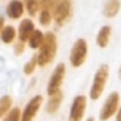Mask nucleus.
<instances>
[{"mask_svg": "<svg viewBox=\"0 0 121 121\" xmlns=\"http://www.w3.org/2000/svg\"><path fill=\"white\" fill-rule=\"evenodd\" d=\"M58 51V39L54 31H46L41 46L37 48V64L39 67L50 66Z\"/></svg>", "mask_w": 121, "mask_h": 121, "instance_id": "nucleus-1", "label": "nucleus"}, {"mask_svg": "<svg viewBox=\"0 0 121 121\" xmlns=\"http://www.w3.org/2000/svg\"><path fill=\"white\" fill-rule=\"evenodd\" d=\"M53 23L57 27H64L74 14V3L73 0H54L53 3Z\"/></svg>", "mask_w": 121, "mask_h": 121, "instance_id": "nucleus-2", "label": "nucleus"}, {"mask_svg": "<svg viewBox=\"0 0 121 121\" xmlns=\"http://www.w3.org/2000/svg\"><path fill=\"white\" fill-rule=\"evenodd\" d=\"M108 77H110V66L108 64H101L95 73H94V77H93V83H91V87H90V93H88V97L91 100H98L105 87H107V83H108Z\"/></svg>", "mask_w": 121, "mask_h": 121, "instance_id": "nucleus-3", "label": "nucleus"}, {"mask_svg": "<svg viewBox=\"0 0 121 121\" xmlns=\"http://www.w3.org/2000/svg\"><path fill=\"white\" fill-rule=\"evenodd\" d=\"M87 56H88V43L84 37H78L73 46H71V50H70V64L74 67V69H78L81 67L86 60H87Z\"/></svg>", "mask_w": 121, "mask_h": 121, "instance_id": "nucleus-4", "label": "nucleus"}, {"mask_svg": "<svg viewBox=\"0 0 121 121\" xmlns=\"http://www.w3.org/2000/svg\"><path fill=\"white\" fill-rule=\"evenodd\" d=\"M64 77H66V64L64 63H58L54 67V70L50 74V78L47 81L46 90H47L48 95H51V94H54V93L61 90V86L64 83Z\"/></svg>", "mask_w": 121, "mask_h": 121, "instance_id": "nucleus-5", "label": "nucleus"}, {"mask_svg": "<svg viewBox=\"0 0 121 121\" xmlns=\"http://www.w3.org/2000/svg\"><path fill=\"white\" fill-rule=\"evenodd\" d=\"M118 107H120V94L117 91H112L107 95V98L100 110V120L101 121L110 120L112 115H115Z\"/></svg>", "mask_w": 121, "mask_h": 121, "instance_id": "nucleus-6", "label": "nucleus"}, {"mask_svg": "<svg viewBox=\"0 0 121 121\" xmlns=\"http://www.w3.org/2000/svg\"><path fill=\"white\" fill-rule=\"evenodd\" d=\"M86 108H87V97L83 94L76 95L70 107L69 121H81L86 114Z\"/></svg>", "mask_w": 121, "mask_h": 121, "instance_id": "nucleus-7", "label": "nucleus"}, {"mask_svg": "<svg viewBox=\"0 0 121 121\" xmlns=\"http://www.w3.org/2000/svg\"><path fill=\"white\" fill-rule=\"evenodd\" d=\"M26 14L24 10V4L23 0H9L6 7H4V16L6 19L12 20V22H19L20 19H23Z\"/></svg>", "mask_w": 121, "mask_h": 121, "instance_id": "nucleus-8", "label": "nucleus"}, {"mask_svg": "<svg viewBox=\"0 0 121 121\" xmlns=\"http://www.w3.org/2000/svg\"><path fill=\"white\" fill-rule=\"evenodd\" d=\"M41 104H43V95L37 94V95L31 97L30 101L27 103V105L24 107V110L22 111V118H20V121H33V118H34L36 114L39 112Z\"/></svg>", "mask_w": 121, "mask_h": 121, "instance_id": "nucleus-9", "label": "nucleus"}, {"mask_svg": "<svg viewBox=\"0 0 121 121\" xmlns=\"http://www.w3.org/2000/svg\"><path fill=\"white\" fill-rule=\"evenodd\" d=\"M34 29H36V23H34V20L31 17L27 16V17L20 19L19 20V26L16 27V30H17V40L26 43L29 40L30 34L34 31Z\"/></svg>", "mask_w": 121, "mask_h": 121, "instance_id": "nucleus-10", "label": "nucleus"}, {"mask_svg": "<svg viewBox=\"0 0 121 121\" xmlns=\"http://www.w3.org/2000/svg\"><path fill=\"white\" fill-rule=\"evenodd\" d=\"M121 12V0H104L103 6H101V14L108 19L112 20L115 19Z\"/></svg>", "mask_w": 121, "mask_h": 121, "instance_id": "nucleus-11", "label": "nucleus"}, {"mask_svg": "<svg viewBox=\"0 0 121 121\" xmlns=\"http://www.w3.org/2000/svg\"><path fill=\"white\" fill-rule=\"evenodd\" d=\"M111 36H112V27L110 24H103L97 34H95V43L100 48H107L110 41H111Z\"/></svg>", "mask_w": 121, "mask_h": 121, "instance_id": "nucleus-12", "label": "nucleus"}, {"mask_svg": "<svg viewBox=\"0 0 121 121\" xmlns=\"http://www.w3.org/2000/svg\"><path fill=\"white\" fill-rule=\"evenodd\" d=\"M63 98H64V95H63L61 90L57 91V93H54V94H51L50 98H48V101H47V105H46V112H48V114H56V112L58 111V108L61 107Z\"/></svg>", "mask_w": 121, "mask_h": 121, "instance_id": "nucleus-13", "label": "nucleus"}, {"mask_svg": "<svg viewBox=\"0 0 121 121\" xmlns=\"http://www.w3.org/2000/svg\"><path fill=\"white\" fill-rule=\"evenodd\" d=\"M17 39V30L13 24H6L0 31V41L4 44H13Z\"/></svg>", "mask_w": 121, "mask_h": 121, "instance_id": "nucleus-14", "label": "nucleus"}, {"mask_svg": "<svg viewBox=\"0 0 121 121\" xmlns=\"http://www.w3.org/2000/svg\"><path fill=\"white\" fill-rule=\"evenodd\" d=\"M43 40H44V31L41 30V29H34V31L30 34V37H29V40L26 41L27 43V46L31 48V50H37L40 46H41V43H43Z\"/></svg>", "mask_w": 121, "mask_h": 121, "instance_id": "nucleus-15", "label": "nucleus"}, {"mask_svg": "<svg viewBox=\"0 0 121 121\" xmlns=\"http://www.w3.org/2000/svg\"><path fill=\"white\" fill-rule=\"evenodd\" d=\"M37 22L41 27H48L53 24V13L51 9H40L37 13Z\"/></svg>", "mask_w": 121, "mask_h": 121, "instance_id": "nucleus-16", "label": "nucleus"}, {"mask_svg": "<svg viewBox=\"0 0 121 121\" xmlns=\"http://www.w3.org/2000/svg\"><path fill=\"white\" fill-rule=\"evenodd\" d=\"M23 4H24V10L26 14L31 19H34L40 10V3L39 0H23Z\"/></svg>", "mask_w": 121, "mask_h": 121, "instance_id": "nucleus-17", "label": "nucleus"}, {"mask_svg": "<svg viewBox=\"0 0 121 121\" xmlns=\"http://www.w3.org/2000/svg\"><path fill=\"white\" fill-rule=\"evenodd\" d=\"M12 105H13V98L10 95H2L0 97V118H3L9 112Z\"/></svg>", "mask_w": 121, "mask_h": 121, "instance_id": "nucleus-18", "label": "nucleus"}, {"mask_svg": "<svg viewBox=\"0 0 121 121\" xmlns=\"http://www.w3.org/2000/svg\"><path fill=\"white\" fill-rule=\"evenodd\" d=\"M37 67H39V64H37V56L33 54L31 58L29 60L27 63H24V66H23V74L24 76H33Z\"/></svg>", "mask_w": 121, "mask_h": 121, "instance_id": "nucleus-19", "label": "nucleus"}, {"mask_svg": "<svg viewBox=\"0 0 121 121\" xmlns=\"http://www.w3.org/2000/svg\"><path fill=\"white\" fill-rule=\"evenodd\" d=\"M20 118H22V110L19 107H12L9 112L4 115L3 121H20Z\"/></svg>", "mask_w": 121, "mask_h": 121, "instance_id": "nucleus-20", "label": "nucleus"}, {"mask_svg": "<svg viewBox=\"0 0 121 121\" xmlns=\"http://www.w3.org/2000/svg\"><path fill=\"white\" fill-rule=\"evenodd\" d=\"M24 51H26V43H23L20 40L13 43V53L16 56H22V54H24Z\"/></svg>", "mask_w": 121, "mask_h": 121, "instance_id": "nucleus-21", "label": "nucleus"}, {"mask_svg": "<svg viewBox=\"0 0 121 121\" xmlns=\"http://www.w3.org/2000/svg\"><path fill=\"white\" fill-rule=\"evenodd\" d=\"M39 3H40V9H53L54 0H39Z\"/></svg>", "mask_w": 121, "mask_h": 121, "instance_id": "nucleus-22", "label": "nucleus"}, {"mask_svg": "<svg viewBox=\"0 0 121 121\" xmlns=\"http://www.w3.org/2000/svg\"><path fill=\"white\" fill-rule=\"evenodd\" d=\"M6 26V16L4 14H0V31H2V29Z\"/></svg>", "mask_w": 121, "mask_h": 121, "instance_id": "nucleus-23", "label": "nucleus"}, {"mask_svg": "<svg viewBox=\"0 0 121 121\" xmlns=\"http://www.w3.org/2000/svg\"><path fill=\"white\" fill-rule=\"evenodd\" d=\"M115 121H121V107H118V110L115 112Z\"/></svg>", "mask_w": 121, "mask_h": 121, "instance_id": "nucleus-24", "label": "nucleus"}, {"mask_svg": "<svg viewBox=\"0 0 121 121\" xmlns=\"http://www.w3.org/2000/svg\"><path fill=\"white\" fill-rule=\"evenodd\" d=\"M118 77L121 78V66H120V69H118Z\"/></svg>", "mask_w": 121, "mask_h": 121, "instance_id": "nucleus-25", "label": "nucleus"}, {"mask_svg": "<svg viewBox=\"0 0 121 121\" xmlns=\"http://www.w3.org/2000/svg\"><path fill=\"white\" fill-rule=\"evenodd\" d=\"M87 121H94V118H88V120H87Z\"/></svg>", "mask_w": 121, "mask_h": 121, "instance_id": "nucleus-26", "label": "nucleus"}]
</instances>
